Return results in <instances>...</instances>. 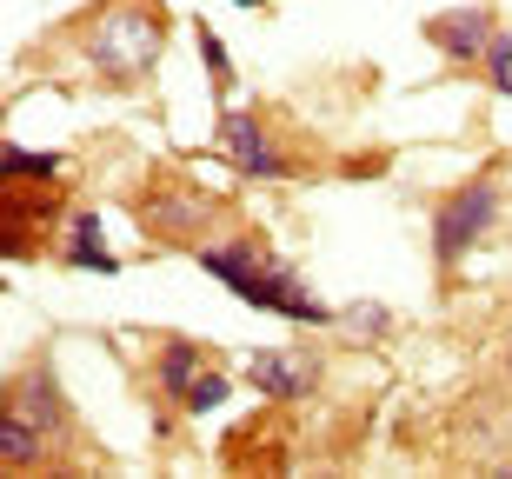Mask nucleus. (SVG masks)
<instances>
[{
	"instance_id": "obj_1",
	"label": "nucleus",
	"mask_w": 512,
	"mask_h": 479,
	"mask_svg": "<svg viewBox=\"0 0 512 479\" xmlns=\"http://www.w3.org/2000/svg\"><path fill=\"white\" fill-rule=\"evenodd\" d=\"M200 267L220 280V287H233L247 307L260 313H286V320L300 326H340V313L320 307L313 293L300 287V273L286 267V260H273V253L247 247V240H227V247H200Z\"/></svg>"
},
{
	"instance_id": "obj_2",
	"label": "nucleus",
	"mask_w": 512,
	"mask_h": 479,
	"mask_svg": "<svg viewBox=\"0 0 512 479\" xmlns=\"http://www.w3.org/2000/svg\"><path fill=\"white\" fill-rule=\"evenodd\" d=\"M160 47H167V27H160L147 7H114V14H100L94 34H87V60L114 80L147 74L153 60H160Z\"/></svg>"
},
{
	"instance_id": "obj_3",
	"label": "nucleus",
	"mask_w": 512,
	"mask_h": 479,
	"mask_svg": "<svg viewBox=\"0 0 512 479\" xmlns=\"http://www.w3.org/2000/svg\"><path fill=\"white\" fill-rule=\"evenodd\" d=\"M493 213H499V187H493V180L459 187L453 200L433 213V247H439V260H446V267H453V260H466V247L493 227Z\"/></svg>"
},
{
	"instance_id": "obj_4",
	"label": "nucleus",
	"mask_w": 512,
	"mask_h": 479,
	"mask_svg": "<svg viewBox=\"0 0 512 479\" xmlns=\"http://www.w3.org/2000/svg\"><path fill=\"white\" fill-rule=\"evenodd\" d=\"M220 147H227V154H233V167H240V173H253V180H280V173H286V160L273 154V147H266L260 120H253V114H240V107H233V114H220Z\"/></svg>"
},
{
	"instance_id": "obj_5",
	"label": "nucleus",
	"mask_w": 512,
	"mask_h": 479,
	"mask_svg": "<svg viewBox=\"0 0 512 479\" xmlns=\"http://www.w3.org/2000/svg\"><path fill=\"white\" fill-rule=\"evenodd\" d=\"M426 40H433L446 60H479L493 47V20L486 7H459V14H433L426 20Z\"/></svg>"
},
{
	"instance_id": "obj_6",
	"label": "nucleus",
	"mask_w": 512,
	"mask_h": 479,
	"mask_svg": "<svg viewBox=\"0 0 512 479\" xmlns=\"http://www.w3.org/2000/svg\"><path fill=\"white\" fill-rule=\"evenodd\" d=\"M247 373H253V386H260V393H273V400H306V393L320 386L313 360H300V353H253Z\"/></svg>"
},
{
	"instance_id": "obj_7",
	"label": "nucleus",
	"mask_w": 512,
	"mask_h": 479,
	"mask_svg": "<svg viewBox=\"0 0 512 479\" xmlns=\"http://www.w3.org/2000/svg\"><path fill=\"white\" fill-rule=\"evenodd\" d=\"M14 406L27 413V420H40L47 433H54V426L67 420V400L54 393V373H47V366H34V373H27V380L14 386Z\"/></svg>"
},
{
	"instance_id": "obj_8",
	"label": "nucleus",
	"mask_w": 512,
	"mask_h": 479,
	"mask_svg": "<svg viewBox=\"0 0 512 479\" xmlns=\"http://www.w3.org/2000/svg\"><path fill=\"white\" fill-rule=\"evenodd\" d=\"M60 260H74V267H87V273H114L120 267L114 253L100 247V213H87V207L74 213V227H67V253H60Z\"/></svg>"
},
{
	"instance_id": "obj_9",
	"label": "nucleus",
	"mask_w": 512,
	"mask_h": 479,
	"mask_svg": "<svg viewBox=\"0 0 512 479\" xmlns=\"http://www.w3.org/2000/svg\"><path fill=\"white\" fill-rule=\"evenodd\" d=\"M40 433H47L40 420H27L20 406H7V420H0V460L7 466H34L40 460Z\"/></svg>"
},
{
	"instance_id": "obj_10",
	"label": "nucleus",
	"mask_w": 512,
	"mask_h": 479,
	"mask_svg": "<svg viewBox=\"0 0 512 479\" xmlns=\"http://www.w3.org/2000/svg\"><path fill=\"white\" fill-rule=\"evenodd\" d=\"M193 380H200V353H193L187 340H167V346H160V386L187 400V386H193Z\"/></svg>"
},
{
	"instance_id": "obj_11",
	"label": "nucleus",
	"mask_w": 512,
	"mask_h": 479,
	"mask_svg": "<svg viewBox=\"0 0 512 479\" xmlns=\"http://www.w3.org/2000/svg\"><path fill=\"white\" fill-rule=\"evenodd\" d=\"M7 180H60V154H40V147H7Z\"/></svg>"
},
{
	"instance_id": "obj_12",
	"label": "nucleus",
	"mask_w": 512,
	"mask_h": 479,
	"mask_svg": "<svg viewBox=\"0 0 512 479\" xmlns=\"http://www.w3.org/2000/svg\"><path fill=\"white\" fill-rule=\"evenodd\" d=\"M340 326H346V333H360V340H380V333H386L393 320H386V307L360 300V307H346V313H340Z\"/></svg>"
},
{
	"instance_id": "obj_13",
	"label": "nucleus",
	"mask_w": 512,
	"mask_h": 479,
	"mask_svg": "<svg viewBox=\"0 0 512 479\" xmlns=\"http://www.w3.org/2000/svg\"><path fill=\"white\" fill-rule=\"evenodd\" d=\"M220 400H227V373H200V380L187 386V413H213Z\"/></svg>"
},
{
	"instance_id": "obj_14",
	"label": "nucleus",
	"mask_w": 512,
	"mask_h": 479,
	"mask_svg": "<svg viewBox=\"0 0 512 479\" xmlns=\"http://www.w3.org/2000/svg\"><path fill=\"white\" fill-rule=\"evenodd\" d=\"M486 74H493V87L512 100V40L493 34V47H486Z\"/></svg>"
},
{
	"instance_id": "obj_15",
	"label": "nucleus",
	"mask_w": 512,
	"mask_h": 479,
	"mask_svg": "<svg viewBox=\"0 0 512 479\" xmlns=\"http://www.w3.org/2000/svg\"><path fill=\"white\" fill-rule=\"evenodd\" d=\"M200 54H207V74L220 80V94H227V87H233V60H227V47H220L213 27H200Z\"/></svg>"
},
{
	"instance_id": "obj_16",
	"label": "nucleus",
	"mask_w": 512,
	"mask_h": 479,
	"mask_svg": "<svg viewBox=\"0 0 512 479\" xmlns=\"http://www.w3.org/2000/svg\"><path fill=\"white\" fill-rule=\"evenodd\" d=\"M240 7H260V0H240Z\"/></svg>"
},
{
	"instance_id": "obj_17",
	"label": "nucleus",
	"mask_w": 512,
	"mask_h": 479,
	"mask_svg": "<svg viewBox=\"0 0 512 479\" xmlns=\"http://www.w3.org/2000/svg\"><path fill=\"white\" fill-rule=\"evenodd\" d=\"M506 373H512V353H506Z\"/></svg>"
}]
</instances>
